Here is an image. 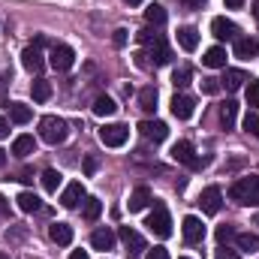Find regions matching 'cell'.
I'll return each mask as SVG.
<instances>
[{
    "instance_id": "obj_1",
    "label": "cell",
    "mask_w": 259,
    "mask_h": 259,
    "mask_svg": "<svg viewBox=\"0 0 259 259\" xmlns=\"http://www.w3.org/2000/svg\"><path fill=\"white\" fill-rule=\"evenodd\" d=\"M229 199L238 202V205H259V175L232 181V187H229Z\"/></svg>"
},
{
    "instance_id": "obj_2",
    "label": "cell",
    "mask_w": 259,
    "mask_h": 259,
    "mask_svg": "<svg viewBox=\"0 0 259 259\" xmlns=\"http://www.w3.org/2000/svg\"><path fill=\"white\" fill-rule=\"evenodd\" d=\"M66 136H69V124H66L64 118L46 115V118L39 121V139H42L46 145H64Z\"/></svg>"
},
{
    "instance_id": "obj_3",
    "label": "cell",
    "mask_w": 259,
    "mask_h": 259,
    "mask_svg": "<svg viewBox=\"0 0 259 259\" xmlns=\"http://www.w3.org/2000/svg\"><path fill=\"white\" fill-rule=\"evenodd\" d=\"M145 226H148L157 238H169V235H172V217H169V211H166L163 205H154V211L148 214Z\"/></svg>"
},
{
    "instance_id": "obj_4",
    "label": "cell",
    "mask_w": 259,
    "mask_h": 259,
    "mask_svg": "<svg viewBox=\"0 0 259 259\" xmlns=\"http://www.w3.org/2000/svg\"><path fill=\"white\" fill-rule=\"evenodd\" d=\"M127 139H130V127H124V124H106L100 130V142L106 148H121V145H127Z\"/></svg>"
},
{
    "instance_id": "obj_5",
    "label": "cell",
    "mask_w": 259,
    "mask_h": 259,
    "mask_svg": "<svg viewBox=\"0 0 259 259\" xmlns=\"http://www.w3.org/2000/svg\"><path fill=\"white\" fill-rule=\"evenodd\" d=\"M172 160H175V163H184V166H190V169H202V166H205V160L196 157V148L190 142H175V145H172Z\"/></svg>"
},
{
    "instance_id": "obj_6",
    "label": "cell",
    "mask_w": 259,
    "mask_h": 259,
    "mask_svg": "<svg viewBox=\"0 0 259 259\" xmlns=\"http://www.w3.org/2000/svg\"><path fill=\"white\" fill-rule=\"evenodd\" d=\"M49 64L55 66L58 72H66L69 66L75 64V52L69 46H64V42H55L52 46V55H49Z\"/></svg>"
},
{
    "instance_id": "obj_7",
    "label": "cell",
    "mask_w": 259,
    "mask_h": 259,
    "mask_svg": "<svg viewBox=\"0 0 259 259\" xmlns=\"http://www.w3.org/2000/svg\"><path fill=\"white\" fill-rule=\"evenodd\" d=\"M211 33H214V36H217L220 42H235V39L241 36L238 24H235V21H229V18H223V15L211 21Z\"/></svg>"
},
{
    "instance_id": "obj_8",
    "label": "cell",
    "mask_w": 259,
    "mask_h": 259,
    "mask_svg": "<svg viewBox=\"0 0 259 259\" xmlns=\"http://www.w3.org/2000/svg\"><path fill=\"white\" fill-rule=\"evenodd\" d=\"M84 199H88L84 184H81V181H69L64 187V193H61V205H64V208H78Z\"/></svg>"
},
{
    "instance_id": "obj_9",
    "label": "cell",
    "mask_w": 259,
    "mask_h": 259,
    "mask_svg": "<svg viewBox=\"0 0 259 259\" xmlns=\"http://www.w3.org/2000/svg\"><path fill=\"white\" fill-rule=\"evenodd\" d=\"M199 205H202L205 214H217L220 205H223V190H220V187H205V190L199 193Z\"/></svg>"
},
{
    "instance_id": "obj_10",
    "label": "cell",
    "mask_w": 259,
    "mask_h": 259,
    "mask_svg": "<svg viewBox=\"0 0 259 259\" xmlns=\"http://www.w3.org/2000/svg\"><path fill=\"white\" fill-rule=\"evenodd\" d=\"M193 112H196V100L193 97H187V94H175V97H172V115H175L178 121L193 118Z\"/></svg>"
},
{
    "instance_id": "obj_11",
    "label": "cell",
    "mask_w": 259,
    "mask_h": 259,
    "mask_svg": "<svg viewBox=\"0 0 259 259\" xmlns=\"http://www.w3.org/2000/svg\"><path fill=\"white\" fill-rule=\"evenodd\" d=\"M21 66H24L27 72H42V66H46L42 49H39V46H27V49L21 52Z\"/></svg>"
},
{
    "instance_id": "obj_12",
    "label": "cell",
    "mask_w": 259,
    "mask_h": 259,
    "mask_svg": "<svg viewBox=\"0 0 259 259\" xmlns=\"http://www.w3.org/2000/svg\"><path fill=\"white\" fill-rule=\"evenodd\" d=\"M181 232H184V241L187 244H199L202 238H205V226H202V220L199 217H184V223H181Z\"/></svg>"
},
{
    "instance_id": "obj_13",
    "label": "cell",
    "mask_w": 259,
    "mask_h": 259,
    "mask_svg": "<svg viewBox=\"0 0 259 259\" xmlns=\"http://www.w3.org/2000/svg\"><path fill=\"white\" fill-rule=\"evenodd\" d=\"M121 241H124V247H127L130 256H139V253L145 250V238H142L133 226H121Z\"/></svg>"
},
{
    "instance_id": "obj_14",
    "label": "cell",
    "mask_w": 259,
    "mask_h": 259,
    "mask_svg": "<svg viewBox=\"0 0 259 259\" xmlns=\"http://www.w3.org/2000/svg\"><path fill=\"white\" fill-rule=\"evenodd\" d=\"M148 55H151V61H154L157 66H166L169 61H172V49L166 46V39H163V36H157V39L148 46Z\"/></svg>"
},
{
    "instance_id": "obj_15",
    "label": "cell",
    "mask_w": 259,
    "mask_h": 259,
    "mask_svg": "<svg viewBox=\"0 0 259 259\" xmlns=\"http://www.w3.org/2000/svg\"><path fill=\"white\" fill-rule=\"evenodd\" d=\"M139 133H142L148 142H163V139L169 136V127H166L163 121H142V124H139Z\"/></svg>"
},
{
    "instance_id": "obj_16",
    "label": "cell",
    "mask_w": 259,
    "mask_h": 259,
    "mask_svg": "<svg viewBox=\"0 0 259 259\" xmlns=\"http://www.w3.org/2000/svg\"><path fill=\"white\" fill-rule=\"evenodd\" d=\"M256 55H259V39L256 36H238V39H235V58L250 61V58H256Z\"/></svg>"
},
{
    "instance_id": "obj_17",
    "label": "cell",
    "mask_w": 259,
    "mask_h": 259,
    "mask_svg": "<svg viewBox=\"0 0 259 259\" xmlns=\"http://www.w3.org/2000/svg\"><path fill=\"white\" fill-rule=\"evenodd\" d=\"M91 244H94V250H103V253H106V250L115 247V232H112L109 226H100V229L91 235Z\"/></svg>"
},
{
    "instance_id": "obj_18",
    "label": "cell",
    "mask_w": 259,
    "mask_h": 259,
    "mask_svg": "<svg viewBox=\"0 0 259 259\" xmlns=\"http://www.w3.org/2000/svg\"><path fill=\"white\" fill-rule=\"evenodd\" d=\"M151 202H154V196H151V190H148V187L142 184V187H136V190L130 193L127 208H130V211H145V208H148Z\"/></svg>"
},
{
    "instance_id": "obj_19",
    "label": "cell",
    "mask_w": 259,
    "mask_h": 259,
    "mask_svg": "<svg viewBox=\"0 0 259 259\" xmlns=\"http://www.w3.org/2000/svg\"><path fill=\"white\" fill-rule=\"evenodd\" d=\"M202 64L211 66V69H226V49H223V46L208 49V52H205V58H202Z\"/></svg>"
},
{
    "instance_id": "obj_20",
    "label": "cell",
    "mask_w": 259,
    "mask_h": 259,
    "mask_svg": "<svg viewBox=\"0 0 259 259\" xmlns=\"http://www.w3.org/2000/svg\"><path fill=\"white\" fill-rule=\"evenodd\" d=\"M178 46L184 49V52H196V46H199V30L196 27H178Z\"/></svg>"
},
{
    "instance_id": "obj_21",
    "label": "cell",
    "mask_w": 259,
    "mask_h": 259,
    "mask_svg": "<svg viewBox=\"0 0 259 259\" xmlns=\"http://www.w3.org/2000/svg\"><path fill=\"white\" fill-rule=\"evenodd\" d=\"M12 154H15V157H30V154H36V139H33V136H18V139L12 142Z\"/></svg>"
},
{
    "instance_id": "obj_22",
    "label": "cell",
    "mask_w": 259,
    "mask_h": 259,
    "mask_svg": "<svg viewBox=\"0 0 259 259\" xmlns=\"http://www.w3.org/2000/svg\"><path fill=\"white\" fill-rule=\"evenodd\" d=\"M15 202H18V208H21L24 214H36V211L42 208V199H39L36 193H30V190L18 193V199H15Z\"/></svg>"
},
{
    "instance_id": "obj_23",
    "label": "cell",
    "mask_w": 259,
    "mask_h": 259,
    "mask_svg": "<svg viewBox=\"0 0 259 259\" xmlns=\"http://www.w3.org/2000/svg\"><path fill=\"white\" fill-rule=\"evenodd\" d=\"M49 235H52V241L55 244H72V226L69 223H52V229H49Z\"/></svg>"
},
{
    "instance_id": "obj_24",
    "label": "cell",
    "mask_w": 259,
    "mask_h": 259,
    "mask_svg": "<svg viewBox=\"0 0 259 259\" xmlns=\"http://www.w3.org/2000/svg\"><path fill=\"white\" fill-rule=\"evenodd\" d=\"M235 118H238V103H235V100H226V103L220 106V124H223V130L235 127Z\"/></svg>"
},
{
    "instance_id": "obj_25",
    "label": "cell",
    "mask_w": 259,
    "mask_h": 259,
    "mask_svg": "<svg viewBox=\"0 0 259 259\" xmlns=\"http://www.w3.org/2000/svg\"><path fill=\"white\" fill-rule=\"evenodd\" d=\"M244 81H250V78H247L241 69H226V72H223V78H220V84H223L226 91H238Z\"/></svg>"
},
{
    "instance_id": "obj_26",
    "label": "cell",
    "mask_w": 259,
    "mask_h": 259,
    "mask_svg": "<svg viewBox=\"0 0 259 259\" xmlns=\"http://www.w3.org/2000/svg\"><path fill=\"white\" fill-rule=\"evenodd\" d=\"M235 244L244 253H259V235L253 232H235Z\"/></svg>"
},
{
    "instance_id": "obj_27",
    "label": "cell",
    "mask_w": 259,
    "mask_h": 259,
    "mask_svg": "<svg viewBox=\"0 0 259 259\" xmlns=\"http://www.w3.org/2000/svg\"><path fill=\"white\" fill-rule=\"evenodd\" d=\"M115 112H118V106H115V100H112V97H106V94H103V97H97V100H94V115L109 118V115H115Z\"/></svg>"
},
{
    "instance_id": "obj_28",
    "label": "cell",
    "mask_w": 259,
    "mask_h": 259,
    "mask_svg": "<svg viewBox=\"0 0 259 259\" xmlns=\"http://www.w3.org/2000/svg\"><path fill=\"white\" fill-rule=\"evenodd\" d=\"M100 214H103V202H100L97 196H88V199H84V208H81V217H84L88 223H94Z\"/></svg>"
},
{
    "instance_id": "obj_29",
    "label": "cell",
    "mask_w": 259,
    "mask_h": 259,
    "mask_svg": "<svg viewBox=\"0 0 259 259\" xmlns=\"http://www.w3.org/2000/svg\"><path fill=\"white\" fill-rule=\"evenodd\" d=\"M145 21L154 24V27H163V24H166V9H163L160 3H151V6L145 9Z\"/></svg>"
},
{
    "instance_id": "obj_30",
    "label": "cell",
    "mask_w": 259,
    "mask_h": 259,
    "mask_svg": "<svg viewBox=\"0 0 259 259\" xmlns=\"http://www.w3.org/2000/svg\"><path fill=\"white\" fill-rule=\"evenodd\" d=\"M9 118H12V124H27V121L33 118V112H30V106H24V103H12V106H9Z\"/></svg>"
},
{
    "instance_id": "obj_31",
    "label": "cell",
    "mask_w": 259,
    "mask_h": 259,
    "mask_svg": "<svg viewBox=\"0 0 259 259\" xmlns=\"http://www.w3.org/2000/svg\"><path fill=\"white\" fill-rule=\"evenodd\" d=\"M30 94H33V100H36V103H46V100L52 97V84H49L46 78H36V81L30 84Z\"/></svg>"
},
{
    "instance_id": "obj_32",
    "label": "cell",
    "mask_w": 259,
    "mask_h": 259,
    "mask_svg": "<svg viewBox=\"0 0 259 259\" xmlns=\"http://www.w3.org/2000/svg\"><path fill=\"white\" fill-rule=\"evenodd\" d=\"M139 106L145 112H154L157 109V88H142L139 91Z\"/></svg>"
},
{
    "instance_id": "obj_33",
    "label": "cell",
    "mask_w": 259,
    "mask_h": 259,
    "mask_svg": "<svg viewBox=\"0 0 259 259\" xmlns=\"http://www.w3.org/2000/svg\"><path fill=\"white\" fill-rule=\"evenodd\" d=\"M61 181H64V175H61L58 169H46V172H42V187H46L49 193H58Z\"/></svg>"
},
{
    "instance_id": "obj_34",
    "label": "cell",
    "mask_w": 259,
    "mask_h": 259,
    "mask_svg": "<svg viewBox=\"0 0 259 259\" xmlns=\"http://www.w3.org/2000/svg\"><path fill=\"white\" fill-rule=\"evenodd\" d=\"M190 78H193V69H190V66H178V69L172 72V84H175V88L190 84Z\"/></svg>"
},
{
    "instance_id": "obj_35",
    "label": "cell",
    "mask_w": 259,
    "mask_h": 259,
    "mask_svg": "<svg viewBox=\"0 0 259 259\" xmlns=\"http://www.w3.org/2000/svg\"><path fill=\"white\" fill-rule=\"evenodd\" d=\"M244 130L259 139V112H247V115H244Z\"/></svg>"
},
{
    "instance_id": "obj_36",
    "label": "cell",
    "mask_w": 259,
    "mask_h": 259,
    "mask_svg": "<svg viewBox=\"0 0 259 259\" xmlns=\"http://www.w3.org/2000/svg\"><path fill=\"white\" fill-rule=\"evenodd\" d=\"M247 103L253 109H259V81L256 78H250V84H247Z\"/></svg>"
},
{
    "instance_id": "obj_37",
    "label": "cell",
    "mask_w": 259,
    "mask_h": 259,
    "mask_svg": "<svg viewBox=\"0 0 259 259\" xmlns=\"http://www.w3.org/2000/svg\"><path fill=\"white\" fill-rule=\"evenodd\" d=\"M220 88H223V84H220L217 78H202V91H205V94H217Z\"/></svg>"
},
{
    "instance_id": "obj_38",
    "label": "cell",
    "mask_w": 259,
    "mask_h": 259,
    "mask_svg": "<svg viewBox=\"0 0 259 259\" xmlns=\"http://www.w3.org/2000/svg\"><path fill=\"white\" fill-rule=\"evenodd\" d=\"M229 238H235V229H232V226H220V229H217V241L226 244Z\"/></svg>"
},
{
    "instance_id": "obj_39",
    "label": "cell",
    "mask_w": 259,
    "mask_h": 259,
    "mask_svg": "<svg viewBox=\"0 0 259 259\" xmlns=\"http://www.w3.org/2000/svg\"><path fill=\"white\" fill-rule=\"evenodd\" d=\"M112 42H115L118 49H124V46H127V30H124V27H118V30H115V36H112Z\"/></svg>"
},
{
    "instance_id": "obj_40",
    "label": "cell",
    "mask_w": 259,
    "mask_h": 259,
    "mask_svg": "<svg viewBox=\"0 0 259 259\" xmlns=\"http://www.w3.org/2000/svg\"><path fill=\"white\" fill-rule=\"evenodd\" d=\"M145 259H172V256H169L166 247H154V250H148V256Z\"/></svg>"
},
{
    "instance_id": "obj_41",
    "label": "cell",
    "mask_w": 259,
    "mask_h": 259,
    "mask_svg": "<svg viewBox=\"0 0 259 259\" xmlns=\"http://www.w3.org/2000/svg\"><path fill=\"white\" fill-rule=\"evenodd\" d=\"M84 172H88V175L97 172V157H88V160H84Z\"/></svg>"
},
{
    "instance_id": "obj_42",
    "label": "cell",
    "mask_w": 259,
    "mask_h": 259,
    "mask_svg": "<svg viewBox=\"0 0 259 259\" xmlns=\"http://www.w3.org/2000/svg\"><path fill=\"white\" fill-rule=\"evenodd\" d=\"M181 3H184L187 9H202V6H205L208 0H181Z\"/></svg>"
},
{
    "instance_id": "obj_43",
    "label": "cell",
    "mask_w": 259,
    "mask_h": 259,
    "mask_svg": "<svg viewBox=\"0 0 259 259\" xmlns=\"http://www.w3.org/2000/svg\"><path fill=\"white\" fill-rule=\"evenodd\" d=\"M223 3H226L229 9H241V6H244V0H223Z\"/></svg>"
},
{
    "instance_id": "obj_44",
    "label": "cell",
    "mask_w": 259,
    "mask_h": 259,
    "mask_svg": "<svg viewBox=\"0 0 259 259\" xmlns=\"http://www.w3.org/2000/svg\"><path fill=\"white\" fill-rule=\"evenodd\" d=\"M3 136H9V124H6V118H0V139Z\"/></svg>"
},
{
    "instance_id": "obj_45",
    "label": "cell",
    "mask_w": 259,
    "mask_h": 259,
    "mask_svg": "<svg viewBox=\"0 0 259 259\" xmlns=\"http://www.w3.org/2000/svg\"><path fill=\"white\" fill-rule=\"evenodd\" d=\"M69 259H91V256H88L84 250H72V253H69Z\"/></svg>"
},
{
    "instance_id": "obj_46",
    "label": "cell",
    "mask_w": 259,
    "mask_h": 259,
    "mask_svg": "<svg viewBox=\"0 0 259 259\" xmlns=\"http://www.w3.org/2000/svg\"><path fill=\"white\" fill-rule=\"evenodd\" d=\"M6 211H9V202H6V199L0 196V214H6Z\"/></svg>"
},
{
    "instance_id": "obj_47",
    "label": "cell",
    "mask_w": 259,
    "mask_h": 259,
    "mask_svg": "<svg viewBox=\"0 0 259 259\" xmlns=\"http://www.w3.org/2000/svg\"><path fill=\"white\" fill-rule=\"evenodd\" d=\"M250 9H253V15L259 18V0H253V3H250Z\"/></svg>"
},
{
    "instance_id": "obj_48",
    "label": "cell",
    "mask_w": 259,
    "mask_h": 259,
    "mask_svg": "<svg viewBox=\"0 0 259 259\" xmlns=\"http://www.w3.org/2000/svg\"><path fill=\"white\" fill-rule=\"evenodd\" d=\"M0 166H6V151L0 148Z\"/></svg>"
},
{
    "instance_id": "obj_49",
    "label": "cell",
    "mask_w": 259,
    "mask_h": 259,
    "mask_svg": "<svg viewBox=\"0 0 259 259\" xmlns=\"http://www.w3.org/2000/svg\"><path fill=\"white\" fill-rule=\"evenodd\" d=\"M124 3H130V6H136V3H145V0H124Z\"/></svg>"
},
{
    "instance_id": "obj_50",
    "label": "cell",
    "mask_w": 259,
    "mask_h": 259,
    "mask_svg": "<svg viewBox=\"0 0 259 259\" xmlns=\"http://www.w3.org/2000/svg\"><path fill=\"white\" fill-rule=\"evenodd\" d=\"M0 259H9V256H6V253H0Z\"/></svg>"
},
{
    "instance_id": "obj_51",
    "label": "cell",
    "mask_w": 259,
    "mask_h": 259,
    "mask_svg": "<svg viewBox=\"0 0 259 259\" xmlns=\"http://www.w3.org/2000/svg\"><path fill=\"white\" fill-rule=\"evenodd\" d=\"M256 226H259V214H256Z\"/></svg>"
},
{
    "instance_id": "obj_52",
    "label": "cell",
    "mask_w": 259,
    "mask_h": 259,
    "mask_svg": "<svg viewBox=\"0 0 259 259\" xmlns=\"http://www.w3.org/2000/svg\"><path fill=\"white\" fill-rule=\"evenodd\" d=\"M181 259H187V256H181Z\"/></svg>"
}]
</instances>
